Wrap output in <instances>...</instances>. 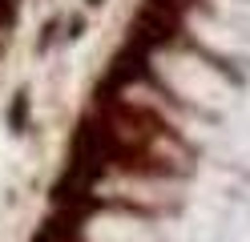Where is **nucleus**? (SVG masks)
<instances>
[{
    "label": "nucleus",
    "instance_id": "obj_1",
    "mask_svg": "<svg viewBox=\"0 0 250 242\" xmlns=\"http://www.w3.org/2000/svg\"><path fill=\"white\" fill-rule=\"evenodd\" d=\"M89 4H97V0H89Z\"/></svg>",
    "mask_w": 250,
    "mask_h": 242
}]
</instances>
